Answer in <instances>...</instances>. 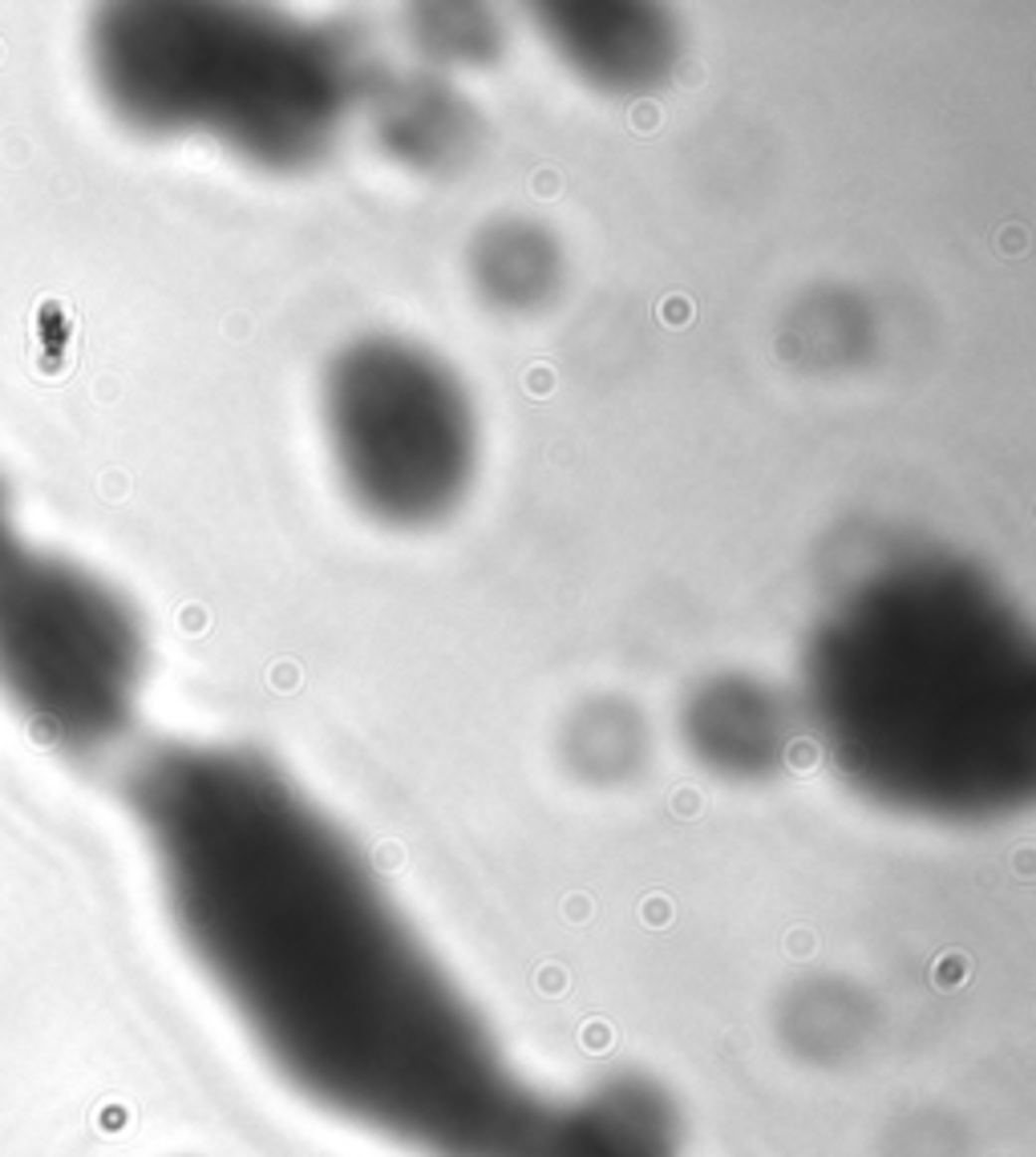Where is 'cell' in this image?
Wrapping results in <instances>:
<instances>
[{
	"mask_svg": "<svg viewBox=\"0 0 1036 1157\" xmlns=\"http://www.w3.org/2000/svg\"><path fill=\"white\" fill-rule=\"evenodd\" d=\"M798 716L855 794L980 826L1036 785V640L984 567L907 551L850 583L802 652Z\"/></svg>",
	"mask_w": 1036,
	"mask_h": 1157,
	"instance_id": "obj_2",
	"label": "cell"
},
{
	"mask_svg": "<svg viewBox=\"0 0 1036 1157\" xmlns=\"http://www.w3.org/2000/svg\"><path fill=\"white\" fill-rule=\"evenodd\" d=\"M409 33L417 49L442 66H486L503 49V29L491 9L478 5H421Z\"/></svg>",
	"mask_w": 1036,
	"mask_h": 1157,
	"instance_id": "obj_10",
	"label": "cell"
},
{
	"mask_svg": "<svg viewBox=\"0 0 1036 1157\" xmlns=\"http://www.w3.org/2000/svg\"><path fill=\"white\" fill-rule=\"evenodd\" d=\"M170 919L264 1064L409 1157H677L652 1080L518 1068L356 842L248 745H162L126 785Z\"/></svg>",
	"mask_w": 1036,
	"mask_h": 1157,
	"instance_id": "obj_1",
	"label": "cell"
},
{
	"mask_svg": "<svg viewBox=\"0 0 1036 1157\" xmlns=\"http://www.w3.org/2000/svg\"><path fill=\"white\" fill-rule=\"evenodd\" d=\"M146 632L126 595L21 534L0 546V692L33 733L102 753L134 724Z\"/></svg>",
	"mask_w": 1036,
	"mask_h": 1157,
	"instance_id": "obj_4",
	"label": "cell"
},
{
	"mask_svg": "<svg viewBox=\"0 0 1036 1157\" xmlns=\"http://www.w3.org/2000/svg\"><path fill=\"white\" fill-rule=\"evenodd\" d=\"M324 425L352 502L389 526L446 518L474 482V405L413 340L364 336L340 348L324 373Z\"/></svg>",
	"mask_w": 1036,
	"mask_h": 1157,
	"instance_id": "obj_5",
	"label": "cell"
},
{
	"mask_svg": "<svg viewBox=\"0 0 1036 1157\" xmlns=\"http://www.w3.org/2000/svg\"><path fill=\"white\" fill-rule=\"evenodd\" d=\"M17 538V522H13V494L5 478H0V546H9Z\"/></svg>",
	"mask_w": 1036,
	"mask_h": 1157,
	"instance_id": "obj_11",
	"label": "cell"
},
{
	"mask_svg": "<svg viewBox=\"0 0 1036 1157\" xmlns=\"http://www.w3.org/2000/svg\"><path fill=\"white\" fill-rule=\"evenodd\" d=\"M377 134L381 146L417 170H454L474 146V109L462 94L442 82L409 78L377 90Z\"/></svg>",
	"mask_w": 1036,
	"mask_h": 1157,
	"instance_id": "obj_8",
	"label": "cell"
},
{
	"mask_svg": "<svg viewBox=\"0 0 1036 1157\" xmlns=\"http://www.w3.org/2000/svg\"><path fill=\"white\" fill-rule=\"evenodd\" d=\"M685 741L693 757L733 781H757L785 765L798 737V704L757 676L725 673L705 680L685 704Z\"/></svg>",
	"mask_w": 1036,
	"mask_h": 1157,
	"instance_id": "obj_7",
	"label": "cell"
},
{
	"mask_svg": "<svg viewBox=\"0 0 1036 1157\" xmlns=\"http://www.w3.org/2000/svg\"><path fill=\"white\" fill-rule=\"evenodd\" d=\"M559 243L551 231L526 219H503L486 227L470 252V276L491 299L507 312H530L555 295L559 284Z\"/></svg>",
	"mask_w": 1036,
	"mask_h": 1157,
	"instance_id": "obj_9",
	"label": "cell"
},
{
	"mask_svg": "<svg viewBox=\"0 0 1036 1157\" xmlns=\"http://www.w3.org/2000/svg\"><path fill=\"white\" fill-rule=\"evenodd\" d=\"M86 57L126 126L203 134L264 170L320 162L373 86L344 29L256 5H109Z\"/></svg>",
	"mask_w": 1036,
	"mask_h": 1157,
	"instance_id": "obj_3",
	"label": "cell"
},
{
	"mask_svg": "<svg viewBox=\"0 0 1036 1157\" xmlns=\"http://www.w3.org/2000/svg\"><path fill=\"white\" fill-rule=\"evenodd\" d=\"M534 25L567 66L607 94H648L681 66V25L660 5H538Z\"/></svg>",
	"mask_w": 1036,
	"mask_h": 1157,
	"instance_id": "obj_6",
	"label": "cell"
}]
</instances>
